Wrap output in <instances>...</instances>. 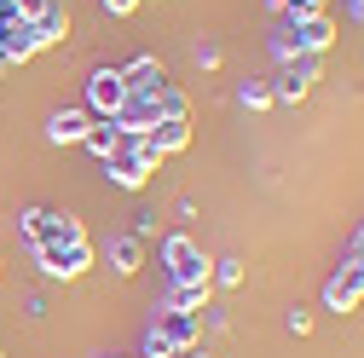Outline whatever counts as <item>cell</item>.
I'll return each mask as SVG.
<instances>
[{"label":"cell","instance_id":"obj_1","mask_svg":"<svg viewBox=\"0 0 364 358\" xmlns=\"http://www.w3.org/2000/svg\"><path fill=\"white\" fill-rule=\"evenodd\" d=\"M156 121H191V104H186V93H179L173 81L151 87V93H127V104H122V116H116L122 133H145V127H156Z\"/></svg>","mask_w":364,"mask_h":358},{"label":"cell","instance_id":"obj_8","mask_svg":"<svg viewBox=\"0 0 364 358\" xmlns=\"http://www.w3.org/2000/svg\"><path fill=\"white\" fill-rule=\"evenodd\" d=\"M318 64H324V53H295V58H284V75H278V87H272V99H278V104L306 99L312 81H318Z\"/></svg>","mask_w":364,"mask_h":358},{"label":"cell","instance_id":"obj_15","mask_svg":"<svg viewBox=\"0 0 364 358\" xmlns=\"http://www.w3.org/2000/svg\"><path fill=\"white\" fill-rule=\"evenodd\" d=\"M162 306H168V312H203V306H208V283H168Z\"/></svg>","mask_w":364,"mask_h":358},{"label":"cell","instance_id":"obj_9","mask_svg":"<svg viewBox=\"0 0 364 358\" xmlns=\"http://www.w3.org/2000/svg\"><path fill=\"white\" fill-rule=\"evenodd\" d=\"M127 104V81L122 70H93V81H87V110H93L99 121H116Z\"/></svg>","mask_w":364,"mask_h":358},{"label":"cell","instance_id":"obj_14","mask_svg":"<svg viewBox=\"0 0 364 358\" xmlns=\"http://www.w3.org/2000/svg\"><path fill=\"white\" fill-rule=\"evenodd\" d=\"M110 266H116L122 278H133V272L145 266V243L133 237V232H127V237H110Z\"/></svg>","mask_w":364,"mask_h":358},{"label":"cell","instance_id":"obj_20","mask_svg":"<svg viewBox=\"0 0 364 358\" xmlns=\"http://www.w3.org/2000/svg\"><path fill=\"white\" fill-rule=\"evenodd\" d=\"M243 104H255V110L272 104V87H266V81H243Z\"/></svg>","mask_w":364,"mask_h":358},{"label":"cell","instance_id":"obj_2","mask_svg":"<svg viewBox=\"0 0 364 358\" xmlns=\"http://www.w3.org/2000/svg\"><path fill=\"white\" fill-rule=\"evenodd\" d=\"M197 341H203V318L197 312L156 306V318L145 330V358H186V352H197Z\"/></svg>","mask_w":364,"mask_h":358},{"label":"cell","instance_id":"obj_6","mask_svg":"<svg viewBox=\"0 0 364 358\" xmlns=\"http://www.w3.org/2000/svg\"><path fill=\"white\" fill-rule=\"evenodd\" d=\"M35 260H41V272H47L53 283H70V278H81L87 266H93V243H87V237L41 243V249H35Z\"/></svg>","mask_w":364,"mask_h":358},{"label":"cell","instance_id":"obj_21","mask_svg":"<svg viewBox=\"0 0 364 358\" xmlns=\"http://www.w3.org/2000/svg\"><path fill=\"white\" fill-rule=\"evenodd\" d=\"M151 232H156V214H151V208H145V214H133V237H139V243H145Z\"/></svg>","mask_w":364,"mask_h":358},{"label":"cell","instance_id":"obj_13","mask_svg":"<svg viewBox=\"0 0 364 358\" xmlns=\"http://www.w3.org/2000/svg\"><path fill=\"white\" fill-rule=\"evenodd\" d=\"M122 81H127V93H151V87L168 81V70L156 58H133V64H122Z\"/></svg>","mask_w":364,"mask_h":358},{"label":"cell","instance_id":"obj_23","mask_svg":"<svg viewBox=\"0 0 364 358\" xmlns=\"http://www.w3.org/2000/svg\"><path fill=\"white\" fill-rule=\"evenodd\" d=\"M289 330H295V335H306V330H312V312H301V306H295V312H289Z\"/></svg>","mask_w":364,"mask_h":358},{"label":"cell","instance_id":"obj_25","mask_svg":"<svg viewBox=\"0 0 364 358\" xmlns=\"http://www.w3.org/2000/svg\"><path fill=\"white\" fill-rule=\"evenodd\" d=\"M186 358H208V352H186Z\"/></svg>","mask_w":364,"mask_h":358},{"label":"cell","instance_id":"obj_18","mask_svg":"<svg viewBox=\"0 0 364 358\" xmlns=\"http://www.w3.org/2000/svg\"><path fill=\"white\" fill-rule=\"evenodd\" d=\"M260 6H272L278 18H312V12H324L330 0H260Z\"/></svg>","mask_w":364,"mask_h":358},{"label":"cell","instance_id":"obj_7","mask_svg":"<svg viewBox=\"0 0 364 358\" xmlns=\"http://www.w3.org/2000/svg\"><path fill=\"white\" fill-rule=\"evenodd\" d=\"M18 226H23V237H29L35 249H41V243H64V237H87L75 214H53V208H23Z\"/></svg>","mask_w":364,"mask_h":358},{"label":"cell","instance_id":"obj_11","mask_svg":"<svg viewBox=\"0 0 364 358\" xmlns=\"http://www.w3.org/2000/svg\"><path fill=\"white\" fill-rule=\"evenodd\" d=\"M139 139H145V151H156V156L186 151V145H191V121H156V127L139 133Z\"/></svg>","mask_w":364,"mask_h":358},{"label":"cell","instance_id":"obj_3","mask_svg":"<svg viewBox=\"0 0 364 358\" xmlns=\"http://www.w3.org/2000/svg\"><path fill=\"white\" fill-rule=\"evenodd\" d=\"M156 168H162V156H156V151H145V139H139V133H127V139L105 156V173L116 179L122 191H145L151 179H156Z\"/></svg>","mask_w":364,"mask_h":358},{"label":"cell","instance_id":"obj_12","mask_svg":"<svg viewBox=\"0 0 364 358\" xmlns=\"http://www.w3.org/2000/svg\"><path fill=\"white\" fill-rule=\"evenodd\" d=\"M87 127H93V110H58V116L47 121V139H53V145H81Z\"/></svg>","mask_w":364,"mask_h":358},{"label":"cell","instance_id":"obj_5","mask_svg":"<svg viewBox=\"0 0 364 358\" xmlns=\"http://www.w3.org/2000/svg\"><path fill=\"white\" fill-rule=\"evenodd\" d=\"M162 266H168V283H208L214 278V260L197 249V237L186 232H173L162 237Z\"/></svg>","mask_w":364,"mask_h":358},{"label":"cell","instance_id":"obj_4","mask_svg":"<svg viewBox=\"0 0 364 358\" xmlns=\"http://www.w3.org/2000/svg\"><path fill=\"white\" fill-rule=\"evenodd\" d=\"M330 40H336L330 12H312V18H284V29L272 35V53H278V64H284V58H295V53H330Z\"/></svg>","mask_w":364,"mask_h":358},{"label":"cell","instance_id":"obj_10","mask_svg":"<svg viewBox=\"0 0 364 358\" xmlns=\"http://www.w3.org/2000/svg\"><path fill=\"white\" fill-rule=\"evenodd\" d=\"M358 300H364V272L341 260V272L324 283V306H330V312H353Z\"/></svg>","mask_w":364,"mask_h":358},{"label":"cell","instance_id":"obj_16","mask_svg":"<svg viewBox=\"0 0 364 358\" xmlns=\"http://www.w3.org/2000/svg\"><path fill=\"white\" fill-rule=\"evenodd\" d=\"M122 139H127V133H122L116 121H99V116H93V127H87V139H81V145H87V151H93V156L105 162V156H110Z\"/></svg>","mask_w":364,"mask_h":358},{"label":"cell","instance_id":"obj_24","mask_svg":"<svg viewBox=\"0 0 364 358\" xmlns=\"http://www.w3.org/2000/svg\"><path fill=\"white\" fill-rule=\"evenodd\" d=\"M105 6H110V12H133V6H139V0H105Z\"/></svg>","mask_w":364,"mask_h":358},{"label":"cell","instance_id":"obj_17","mask_svg":"<svg viewBox=\"0 0 364 358\" xmlns=\"http://www.w3.org/2000/svg\"><path fill=\"white\" fill-rule=\"evenodd\" d=\"M58 6V0H0V18H23V23H35V18H47Z\"/></svg>","mask_w":364,"mask_h":358},{"label":"cell","instance_id":"obj_22","mask_svg":"<svg viewBox=\"0 0 364 358\" xmlns=\"http://www.w3.org/2000/svg\"><path fill=\"white\" fill-rule=\"evenodd\" d=\"M347 266H358V272H364V226H358V237L347 243Z\"/></svg>","mask_w":364,"mask_h":358},{"label":"cell","instance_id":"obj_19","mask_svg":"<svg viewBox=\"0 0 364 358\" xmlns=\"http://www.w3.org/2000/svg\"><path fill=\"white\" fill-rule=\"evenodd\" d=\"M214 283L220 289H237L243 283V260H214Z\"/></svg>","mask_w":364,"mask_h":358}]
</instances>
